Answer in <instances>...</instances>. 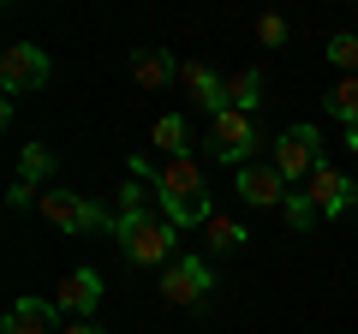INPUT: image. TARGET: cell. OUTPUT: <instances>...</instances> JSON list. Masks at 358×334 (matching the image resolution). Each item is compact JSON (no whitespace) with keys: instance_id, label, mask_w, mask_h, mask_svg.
Listing matches in <instances>:
<instances>
[{"instance_id":"5","label":"cell","mask_w":358,"mask_h":334,"mask_svg":"<svg viewBox=\"0 0 358 334\" xmlns=\"http://www.w3.org/2000/svg\"><path fill=\"white\" fill-rule=\"evenodd\" d=\"M268 161H275V173H281L287 185L310 180L322 167V131L317 126H287L281 138H275V155H268Z\"/></svg>"},{"instance_id":"22","label":"cell","mask_w":358,"mask_h":334,"mask_svg":"<svg viewBox=\"0 0 358 334\" xmlns=\"http://www.w3.org/2000/svg\"><path fill=\"white\" fill-rule=\"evenodd\" d=\"M30 197H36V185H24V180H13V191H6V203H13V209H30Z\"/></svg>"},{"instance_id":"13","label":"cell","mask_w":358,"mask_h":334,"mask_svg":"<svg viewBox=\"0 0 358 334\" xmlns=\"http://www.w3.org/2000/svg\"><path fill=\"white\" fill-rule=\"evenodd\" d=\"M0 334H54V298H18L0 322Z\"/></svg>"},{"instance_id":"11","label":"cell","mask_w":358,"mask_h":334,"mask_svg":"<svg viewBox=\"0 0 358 334\" xmlns=\"http://www.w3.org/2000/svg\"><path fill=\"white\" fill-rule=\"evenodd\" d=\"M102 305V275L96 269H72L60 275V286H54V310H66L72 322H90V310Z\"/></svg>"},{"instance_id":"23","label":"cell","mask_w":358,"mask_h":334,"mask_svg":"<svg viewBox=\"0 0 358 334\" xmlns=\"http://www.w3.org/2000/svg\"><path fill=\"white\" fill-rule=\"evenodd\" d=\"M60 334H108V328H102V322H66Z\"/></svg>"},{"instance_id":"15","label":"cell","mask_w":358,"mask_h":334,"mask_svg":"<svg viewBox=\"0 0 358 334\" xmlns=\"http://www.w3.org/2000/svg\"><path fill=\"white\" fill-rule=\"evenodd\" d=\"M257 102H263V72H257V66L233 72V78H227V108H239V114H257Z\"/></svg>"},{"instance_id":"20","label":"cell","mask_w":358,"mask_h":334,"mask_svg":"<svg viewBox=\"0 0 358 334\" xmlns=\"http://www.w3.org/2000/svg\"><path fill=\"white\" fill-rule=\"evenodd\" d=\"M281 215H287V227H293V233H310V227H317V209H310V197L305 191H293V197H287V209H281Z\"/></svg>"},{"instance_id":"18","label":"cell","mask_w":358,"mask_h":334,"mask_svg":"<svg viewBox=\"0 0 358 334\" xmlns=\"http://www.w3.org/2000/svg\"><path fill=\"white\" fill-rule=\"evenodd\" d=\"M322 54H329V66H341L346 78H358V36H352V30L329 36V48H322Z\"/></svg>"},{"instance_id":"24","label":"cell","mask_w":358,"mask_h":334,"mask_svg":"<svg viewBox=\"0 0 358 334\" xmlns=\"http://www.w3.org/2000/svg\"><path fill=\"white\" fill-rule=\"evenodd\" d=\"M346 150H358V126H346Z\"/></svg>"},{"instance_id":"3","label":"cell","mask_w":358,"mask_h":334,"mask_svg":"<svg viewBox=\"0 0 358 334\" xmlns=\"http://www.w3.org/2000/svg\"><path fill=\"white\" fill-rule=\"evenodd\" d=\"M36 215L48 221L54 233H66V239H84V233H96V227L114 233V215H102L84 191H42L36 197Z\"/></svg>"},{"instance_id":"9","label":"cell","mask_w":358,"mask_h":334,"mask_svg":"<svg viewBox=\"0 0 358 334\" xmlns=\"http://www.w3.org/2000/svg\"><path fill=\"white\" fill-rule=\"evenodd\" d=\"M263 143V131H257L251 114H239V108H221L215 114V155L233 167H251V150Z\"/></svg>"},{"instance_id":"21","label":"cell","mask_w":358,"mask_h":334,"mask_svg":"<svg viewBox=\"0 0 358 334\" xmlns=\"http://www.w3.org/2000/svg\"><path fill=\"white\" fill-rule=\"evenodd\" d=\"M257 42H263V48H281V42H287V18L263 13V18H257Z\"/></svg>"},{"instance_id":"10","label":"cell","mask_w":358,"mask_h":334,"mask_svg":"<svg viewBox=\"0 0 358 334\" xmlns=\"http://www.w3.org/2000/svg\"><path fill=\"white\" fill-rule=\"evenodd\" d=\"M179 90L192 96V102L203 108L209 119H215L221 108H227V78H221L209 60H179Z\"/></svg>"},{"instance_id":"4","label":"cell","mask_w":358,"mask_h":334,"mask_svg":"<svg viewBox=\"0 0 358 334\" xmlns=\"http://www.w3.org/2000/svg\"><path fill=\"white\" fill-rule=\"evenodd\" d=\"M162 305H173V310H197L209 298V286H215V269H209V257H173L162 269Z\"/></svg>"},{"instance_id":"19","label":"cell","mask_w":358,"mask_h":334,"mask_svg":"<svg viewBox=\"0 0 358 334\" xmlns=\"http://www.w3.org/2000/svg\"><path fill=\"white\" fill-rule=\"evenodd\" d=\"M245 239H251V233H245L239 221H221V215L209 221V251H215V257H227V251H239Z\"/></svg>"},{"instance_id":"14","label":"cell","mask_w":358,"mask_h":334,"mask_svg":"<svg viewBox=\"0 0 358 334\" xmlns=\"http://www.w3.org/2000/svg\"><path fill=\"white\" fill-rule=\"evenodd\" d=\"M150 143L167 155V161H179V155H192V126H185L179 114H162V119L150 126Z\"/></svg>"},{"instance_id":"6","label":"cell","mask_w":358,"mask_h":334,"mask_svg":"<svg viewBox=\"0 0 358 334\" xmlns=\"http://www.w3.org/2000/svg\"><path fill=\"white\" fill-rule=\"evenodd\" d=\"M48 78H54V60L36 42H13V48L0 54V90L6 96H30V90H42Z\"/></svg>"},{"instance_id":"17","label":"cell","mask_w":358,"mask_h":334,"mask_svg":"<svg viewBox=\"0 0 358 334\" xmlns=\"http://www.w3.org/2000/svg\"><path fill=\"white\" fill-rule=\"evenodd\" d=\"M329 114L341 119V126H358V78H341L329 90Z\"/></svg>"},{"instance_id":"12","label":"cell","mask_w":358,"mask_h":334,"mask_svg":"<svg viewBox=\"0 0 358 334\" xmlns=\"http://www.w3.org/2000/svg\"><path fill=\"white\" fill-rule=\"evenodd\" d=\"M131 84H138V90H167V84H179V60L167 48H138L131 54Z\"/></svg>"},{"instance_id":"7","label":"cell","mask_w":358,"mask_h":334,"mask_svg":"<svg viewBox=\"0 0 358 334\" xmlns=\"http://www.w3.org/2000/svg\"><path fill=\"white\" fill-rule=\"evenodd\" d=\"M305 197H310V209H317L322 221H341L346 209L358 203V180H352V173H341V167H329V161H322L317 173L305 180Z\"/></svg>"},{"instance_id":"1","label":"cell","mask_w":358,"mask_h":334,"mask_svg":"<svg viewBox=\"0 0 358 334\" xmlns=\"http://www.w3.org/2000/svg\"><path fill=\"white\" fill-rule=\"evenodd\" d=\"M131 180H143L162 203V215L173 221L179 233L185 227H209L215 209H209V180L197 155H179V161H150V155H131Z\"/></svg>"},{"instance_id":"2","label":"cell","mask_w":358,"mask_h":334,"mask_svg":"<svg viewBox=\"0 0 358 334\" xmlns=\"http://www.w3.org/2000/svg\"><path fill=\"white\" fill-rule=\"evenodd\" d=\"M114 239L131 269H167L179 257V227L167 215H114Z\"/></svg>"},{"instance_id":"16","label":"cell","mask_w":358,"mask_h":334,"mask_svg":"<svg viewBox=\"0 0 358 334\" xmlns=\"http://www.w3.org/2000/svg\"><path fill=\"white\" fill-rule=\"evenodd\" d=\"M48 173H54V150H48V143H24V150H18V180L42 191Z\"/></svg>"},{"instance_id":"8","label":"cell","mask_w":358,"mask_h":334,"mask_svg":"<svg viewBox=\"0 0 358 334\" xmlns=\"http://www.w3.org/2000/svg\"><path fill=\"white\" fill-rule=\"evenodd\" d=\"M233 191H239L251 209H287L293 185L275 173V161H251V167H233Z\"/></svg>"}]
</instances>
